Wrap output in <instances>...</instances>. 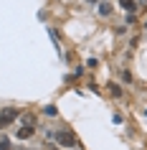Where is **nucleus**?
I'll list each match as a JSON object with an SVG mask.
<instances>
[{
	"label": "nucleus",
	"mask_w": 147,
	"mask_h": 150,
	"mask_svg": "<svg viewBox=\"0 0 147 150\" xmlns=\"http://www.w3.org/2000/svg\"><path fill=\"white\" fill-rule=\"evenodd\" d=\"M56 140L61 142L63 148H76V135L71 132V130H58V135H56Z\"/></svg>",
	"instance_id": "1"
},
{
	"label": "nucleus",
	"mask_w": 147,
	"mask_h": 150,
	"mask_svg": "<svg viewBox=\"0 0 147 150\" xmlns=\"http://www.w3.org/2000/svg\"><path fill=\"white\" fill-rule=\"evenodd\" d=\"M15 117H18V110H15V107H5V110H0V127L10 125Z\"/></svg>",
	"instance_id": "2"
},
{
	"label": "nucleus",
	"mask_w": 147,
	"mask_h": 150,
	"mask_svg": "<svg viewBox=\"0 0 147 150\" xmlns=\"http://www.w3.org/2000/svg\"><path fill=\"white\" fill-rule=\"evenodd\" d=\"M31 135H33V125H25V127H20V130H18V137H20V140L31 137Z\"/></svg>",
	"instance_id": "3"
},
{
	"label": "nucleus",
	"mask_w": 147,
	"mask_h": 150,
	"mask_svg": "<svg viewBox=\"0 0 147 150\" xmlns=\"http://www.w3.org/2000/svg\"><path fill=\"white\" fill-rule=\"evenodd\" d=\"M119 5H122L127 13H134V8H137V3H134V0H119Z\"/></svg>",
	"instance_id": "4"
},
{
	"label": "nucleus",
	"mask_w": 147,
	"mask_h": 150,
	"mask_svg": "<svg viewBox=\"0 0 147 150\" xmlns=\"http://www.w3.org/2000/svg\"><path fill=\"white\" fill-rule=\"evenodd\" d=\"M99 13H101V16H109V13H112V5L101 3V5H99Z\"/></svg>",
	"instance_id": "5"
},
{
	"label": "nucleus",
	"mask_w": 147,
	"mask_h": 150,
	"mask_svg": "<svg viewBox=\"0 0 147 150\" xmlns=\"http://www.w3.org/2000/svg\"><path fill=\"white\" fill-rule=\"evenodd\" d=\"M0 150H10V142L5 140V137H3V140H0Z\"/></svg>",
	"instance_id": "6"
},
{
	"label": "nucleus",
	"mask_w": 147,
	"mask_h": 150,
	"mask_svg": "<svg viewBox=\"0 0 147 150\" xmlns=\"http://www.w3.org/2000/svg\"><path fill=\"white\" fill-rule=\"evenodd\" d=\"M86 3H99V0H86Z\"/></svg>",
	"instance_id": "7"
},
{
	"label": "nucleus",
	"mask_w": 147,
	"mask_h": 150,
	"mask_svg": "<svg viewBox=\"0 0 147 150\" xmlns=\"http://www.w3.org/2000/svg\"><path fill=\"white\" fill-rule=\"evenodd\" d=\"M142 3H147V0H142Z\"/></svg>",
	"instance_id": "8"
}]
</instances>
